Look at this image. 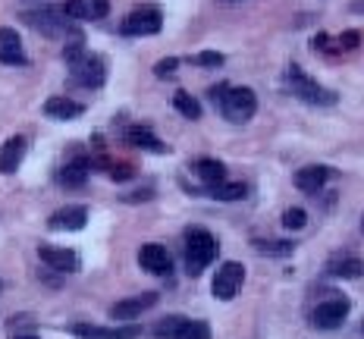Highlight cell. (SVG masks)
<instances>
[{"mask_svg": "<svg viewBox=\"0 0 364 339\" xmlns=\"http://www.w3.org/2000/svg\"><path fill=\"white\" fill-rule=\"evenodd\" d=\"M255 248L261 254H273V258H286V254L295 252V242H267V239H261V242H255Z\"/></svg>", "mask_w": 364, "mask_h": 339, "instance_id": "obj_26", "label": "cell"}, {"mask_svg": "<svg viewBox=\"0 0 364 339\" xmlns=\"http://www.w3.org/2000/svg\"><path fill=\"white\" fill-rule=\"evenodd\" d=\"M186 327H188L186 314H166V318H161L154 323V336L157 339H179L186 333Z\"/></svg>", "mask_w": 364, "mask_h": 339, "instance_id": "obj_23", "label": "cell"}, {"mask_svg": "<svg viewBox=\"0 0 364 339\" xmlns=\"http://www.w3.org/2000/svg\"><path fill=\"white\" fill-rule=\"evenodd\" d=\"M348 311H352L348 298L343 292H333V296L321 298L311 308V323H314L317 330H323V333H333V330H339L348 321Z\"/></svg>", "mask_w": 364, "mask_h": 339, "instance_id": "obj_3", "label": "cell"}, {"mask_svg": "<svg viewBox=\"0 0 364 339\" xmlns=\"http://www.w3.org/2000/svg\"><path fill=\"white\" fill-rule=\"evenodd\" d=\"M6 327L16 330V333H19V327H28V330H32V327H35V318H28V314H16L13 321H6Z\"/></svg>", "mask_w": 364, "mask_h": 339, "instance_id": "obj_32", "label": "cell"}, {"mask_svg": "<svg viewBox=\"0 0 364 339\" xmlns=\"http://www.w3.org/2000/svg\"><path fill=\"white\" fill-rule=\"evenodd\" d=\"M26 151H28V139L26 135H13L0 145V173L10 176V173L19 170V163L26 161Z\"/></svg>", "mask_w": 364, "mask_h": 339, "instance_id": "obj_17", "label": "cell"}, {"mask_svg": "<svg viewBox=\"0 0 364 339\" xmlns=\"http://www.w3.org/2000/svg\"><path fill=\"white\" fill-rule=\"evenodd\" d=\"M327 274L336 276V280H358L364 274V264H361V258H355V254H336V258H330V264H327Z\"/></svg>", "mask_w": 364, "mask_h": 339, "instance_id": "obj_21", "label": "cell"}, {"mask_svg": "<svg viewBox=\"0 0 364 339\" xmlns=\"http://www.w3.org/2000/svg\"><path fill=\"white\" fill-rule=\"evenodd\" d=\"M164 28V13L161 6H135L132 13H126V19L119 22V32L126 38H141V35H157Z\"/></svg>", "mask_w": 364, "mask_h": 339, "instance_id": "obj_5", "label": "cell"}, {"mask_svg": "<svg viewBox=\"0 0 364 339\" xmlns=\"http://www.w3.org/2000/svg\"><path fill=\"white\" fill-rule=\"evenodd\" d=\"M223 54H217V50H201V54H195V57H188V63H195V66H201V70H210V66H223Z\"/></svg>", "mask_w": 364, "mask_h": 339, "instance_id": "obj_28", "label": "cell"}, {"mask_svg": "<svg viewBox=\"0 0 364 339\" xmlns=\"http://www.w3.org/2000/svg\"><path fill=\"white\" fill-rule=\"evenodd\" d=\"M204 192H208V198H214V201H242V198H248V185L245 183H220V185L204 188Z\"/></svg>", "mask_w": 364, "mask_h": 339, "instance_id": "obj_24", "label": "cell"}, {"mask_svg": "<svg viewBox=\"0 0 364 339\" xmlns=\"http://www.w3.org/2000/svg\"><path fill=\"white\" fill-rule=\"evenodd\" d=\"M173 107H176L186 119H201V104L195 101V95H188V92H176V95H173Z\"/></svg>", "mask_w": 364, "mask_h": 339, "instance_id": "obj_25", "label": "cell"}, {"mask_svg": "<svg viewBox=\"0 0 364 339\" xmlns=\"http://www.w3.org/2000/svg\"><path fill=\"white\" fill-rule=\"evenodd\" d=\"M339 44H343L346 50H352V48H358L361 44V38H358V32H343L339 35Z\"/></svg>", "mask_w": 364, "mask_h": 339, "instance_id": "obj_33", "label": "cell"}, {"mask_svg": "<svg viewBox=\"0 0 364 339\" xmlns=\"http://www.w3.org/2000/svg\"><path fill=\"white\" fill-rule=\"evenodd\" d=\"M70 70H73V82L82 88H101L107 82V60L88 54V50L79 60H73Z\"/></svg>", "mask_w": 364, "mask_h": 339, "instance_id": "obj_6", "label": "cell"}, {"mask_svg": "<svg viewBox=\"0 0 364 339\" xmlns=\"http://www.w3.org/2000/svg\"><path fill=\"white\" fill-rule=\"evenodd\" d=\"M63 10L73 22H97L110 13V0H66Z\"/></svg>", "mask_w": 364, "mask_h": 339, "instance_id": "obj_16", "label": "cell"}, {"mask_svg": "<svg viewBox=\"0 0 364 339\" xmlns=\"http://www.w3.org/2000/svg\"><path fill=\"white\" fill-rule=\"evenodd\" d=\"M327 179H330V170L323 167V163H311V167L295 170L292 183H295V188H299V192L314 195V192H321V188L327 185Z\"/></svg>", "mask_w": 364, "mask_h": 339, "instance_id": "obj_18", "label": "cell"}, {"mask_svg": "<svg viewBox=\"0 0 364 339\" xmlns=\"http://www.w3.org/2000/svg\"><path fill=\"white\" fill-rule=\"evenodd\" d=\"M179 66H182L179 57H166V60H161V63H154V75H161V79H170V75L176 72Z\"/></svg>", "mask_w": 364, "mask_h": 339, "instance_id": "obj_30", "label": "cell"}, {"mask_svg": "<svg viewBox=\"0 0 364 339\" xmlns=\"http://www.w3.org/2000/svg\"><path fill=\"white\" fill-rule=\"evenodd\" d=\"M123 139L129 141L132 148H141V151H151V154H166V145L157 139L148 126H129L123 132Z\"/></svg>", "mask_w": 364, "mask_h": 339, "instance_id": "obj_20", "label": "cell"}, {"mask_svg": "<svg viewBox=\"0 0 364 339\" xmlns=\"http://www.w3.org/2000/svg\"><path fill=\"white\" fill-rule=\"evenodd\" d=\"M361 232H364V214H361Z\"/></svg>", "mask_w": 364, "mask_h": 339, "instance_id": "obj_35", "label": "cell"}, {"mask_svg": "<svg viewBox=\"0 0 364 339\" xmlns=\"http://www.w3.org/2000/svg\"><path fill=\"white\" fill-rule=\"evenodd\" d=\"M104 173H107L110 179H117V183H126V179L135 176V167H132V163H123V161H117V163L107 161V170H104Z\"/></svg>", "mask_w": 364, "mask_h": 339, "instance_id": "obj_27", "label": "cell"}, {"mask_svg": "<svg viewBox=\"0 0 364 339\" xmlns=\"http://www.w3.org/2000/svg\"><path fill=\"white\" fill-rule=\"evenodd\" d=\"M44 113H48L50 119L70 123V119H75V117H82V113H85V104L73 101V97H66V95H54V97H48V101H44Z\"/></svg>", "mask_w": 364, "mask_h": 339, "instance_id": "obj_19", "label": "cell"}, {"mask_svg": "<svg viewBox=\"0 0 364 339\" xmlns=\"http://www.w3.org/2000/svg\"><path fill=\"white\" fill-rule=\"evenodd\" d=\"M0 63L6 66H28V54L22 48V38L16 28L0 26Z\"/></svg>", "mask_w": 364, "mask_h": 339, "instance_id": "obj_15", "label": "cell"}, {"mask_svg": "<svg viewBox=\"0 0 364 339\" xmlns=\"http://www.w3.org/2000/svg\"><path fill=\"white\" fill-rule=\"evenodd\" d=\"M151 198H154V188H151V185H145V188H135V192L123 195L126 205H141V201H151Z\"/></svg>", "mask_w": 364, "mask_h": 339, "instance_id": "obj_31", "label": "cell"}, {"mask_svg": "<svg viewBox=\"0 0 364 339\" xmlns=\"http://www.w3.org/2000/svg\"><path fill=\"white\" fill-rule=\"evenodd\" d=\"M192 173L204 183V188L220 185L226 179V167L220 161H214V157H201V161H195L192 163Z\"/></svg>", "mask_w": 364, "mask_h": 339, "instance_id": "obj_22", "label": "cell"}, {"mask_svg": "<svg viewBox=\"0 0 364 339\" xmlns=\"http://www.w3.org/2000/svg\"><path fill=\"white\" fill-rule=\"evenodd\" d=\"M139 267L145 270V274H154V276H166L173 270V258L170 252H166L164 245L157 242H145L139 248Z\"/></svg>", "mask_w": 364, "mask_h": 339, "instance_id": "obj_12", "label": "cell"}, {"mask_svg": "<svg viewBox=\"0 0 364 339\" xmlns=\"http://www.w3.org/2000/svg\"><path fill=\"white\" fill-rule=\"evenodd\" d=\"M91 157H73V161H66L63 167H60L54 173V179H57V185H63V188H82L88 183V176H91Z\"/></svg>", "mask_w": 364, "mask_h": 339, "instance_id": "obj_14", "label": "cell"}, {"mask_svg": "<svg viewBox=\"0 0 364 339\" xmlns=\"http://www.w3.org/2000/svg\"><path fill=\"white\" fill-rule=\"evenodd\" d=\"M308 223V214L301 208H289V210H283V226L286 230H301V226Z\"/></svg>", "mask_w": 364, "mask_h": 339, "instance_id": "obj_29", "label": "cell"}, {"mask_svg": "<svg viewBox=\"0 0 364 339\" xmlns=\"http://www.w3.org/2000/svg\"><path fill=\"white\" fill-rule=\"evenodd\" d=\"M35 32L48 35V38H70L75 35V22L66 16L63 6H41V10H32L22 16Z\"/></svg>", "mask_w": 364, "mask_h": 339, "instance_id": "obj_2", "label": "cell"}, {"mask_svg": "<svg viewBox=\"0 0 364 339\" xmlns=\"http://www.w3.org/2000/svg\"><path fill=\"white\" fill-rule=\"evenodd\" d=\"M361 330H364V323H361Z\"/></svg>", "mask_w": 364, "mask_h": 339, "instance_id": "obj_37", "label": "cell"}, {"mask_svg": "<svg viewBox=\"0 0 364 339\" xmlns=\"http://www.w3.org/2000/svg\"><path fill=\"white\" fill-rule=\"evenodd\" d=\"M38 258H41L44 267L57 270V274H63V276L79 270V254H75L73 248H60V245L41 242V245H38Z\"/></svg>", "mask_w": 364, "mask_h": 339, "instance_id": "obj_11", "label": "cell"}, {"mask_svg": "<svg viewBox=\"0 0 364 339\" xmlns=\"http://www.w3.org/2000/svg\"><path fill=\"white\" fill-rule=\"evenodd\" d=\"M157 292H141V296H132V298H123V301H117V305L110 308V321H117V323H132V321H139L145 311H151V308L157 305Z\"/></svg>", "mask_w": 364, "mask_h": 339, "instance_id": "obj_10", "label": "cell"}, {"mask_svg": "<svg viewBox=\"0 0 364 339\" xmlns=\"http://www.w3.org/2000/svg\"><path fill=\"white\" fill-rule=\"evenodd\" d=\"M13 339H41V336L32 333V330H26V333H13Z\"/></svg>", "mask_w": 364, "mask_h": 339, "instance_id": "obj_34", "label": "cell"}, {"mask_svg": "<svg viewBox=\"0 0 364 339\" xmlns=\"http://www.w3.org/2000/svg\"><path fill=\"white\" fill-rule=\"evenodd\" d=\"M85 223H88L85 205H63L60 210H54L48 220V226L57 232H79V230H85Z\"/></svg>", "mask_w": 364, "mask_h": 339, "instance_id": "obj_13", "label": "cell"}, {"mask_svg": "<svg viewBox=\"0 0 364 339\" xmlns=\"http://www.w3.org/2000/svg\"><path fill=\"white\" fill-rule=\"evenodd\" d=\"M220 113H223L230 123H248V119L255 117L257 110V95L252 92V88L245 85H236V88H226L223 101L217 104Z\"/></svg>", "mask_w": 364, "mask_h": 339, "instance_id": "obj_4", "label": "cell"}, {"mask_svg": "<svg viewBox=\"0 0 364 339\" xmlns=\"http://www.w3.org/2000/svg\"><path fill=\"white\" fill-rule=\"evenodd\" d=\"M245 286V267L239 261H230L214 274V283H210V292L220 301H232Z\"/></svg>", "mask_w": 364, "mask_h": 339, "instance_id": "obj_8", "label": "cell"}, {"mask_svg": "<svg viewBox=\"0 0 364 339\" xmlns=\"http://www.w3.org/2000/svg\"><path fill=\"white\" fill-rule=\"evenodd\" d=\"M289 85H292V95L305 104H317V107H330V104H336V95L327 92L323 85H317L314 79H308L299 66L289 70Z\"/></svg>", "mask_w": 364, "mask_h": 339, "instance_id": "obj_7", "label": "cell"}, {"mask_svg": "<svg viewBox=\"0 0 364 339\" xmlns=\"http://www.w3.org/2000/svg\"><path fill=\"white\" fill-rule=\"evenodd\" d=\"M70 333L79 339H139L145 330L141 323H117V327H97V323H70Z\"/></svg>", "mask_w": 364, "mask_h": 339, "instance_id": "obj_9", "label": "cell"}, {"mask_svg": "<svg viewBox=\"0 0 364 339\" xmlns=\"http://www.w3.org/2000/svg\"><path fill=\"white\" fill-rule=\"evenodd\" d=\"M22 4H28V0H22Z\"/></svg>", "mask_w": 364, "mask_h": 339, "instance_id": "obj_36", "label": "cell"}, {"mask_svg": "<svg viewBox=\"0 0 364 339\" xmlns=\"http://www.w3.org/2000/svg\"><path fill=\"white\" fill-rule=\"evenodd\" d=\"M217 252H220V245H217V239L210 236L208 230H201V226L186 230V242H182V264H186V274L188 276H201L204 270L217 261Z\"/></svg>", "mask_w": 364, "mask_h": 339, "instance_id": "obj_1", "label": "cell"}]
</instances>
